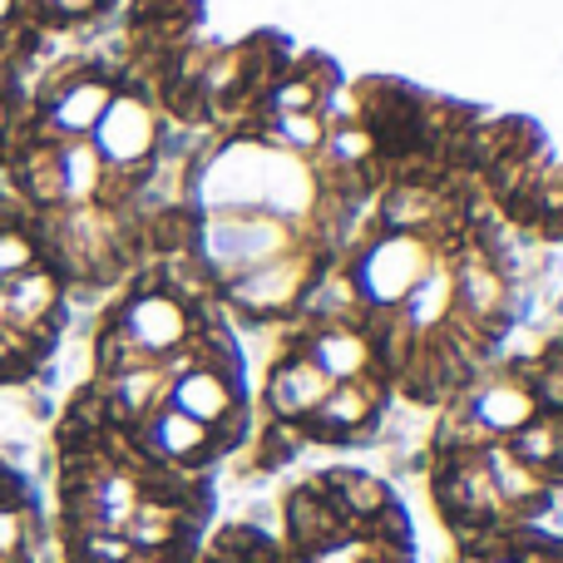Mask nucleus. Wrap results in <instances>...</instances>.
<instances>
[{
	"label": "nucleus",
	"mask_w": 563,
	"mask_h": 563,
	"mask_svg": "<svg viewBox=\"0 0 563 563\" xmlns=\"http://www.w3.org/2000/svg\"><path fill=\"white\" fill-rule=\"evenodd\" d=\"M0 563H40L35 495L5 460H0Z\"/></svg>",
	"instance_id": "9"
},
{
	"label": "nucleus",
	"mask_w": 563,
	"mask_h": 563,
	"mask_svg": "<svg viewBox=\"0 0 563 563\" xmlns=\"http://www.w3.org/2000/svg\"><path fill=\"white\" fill-rule=\"evenodd\" d=\"M291 247L287 223H277L273 213H218L203 228V257L218 273H247L282 257Z\"/></svg>",
	"instance_id": "5"
},
{
	"label": "nucleus",
	"mask_w": 563,
	"mask_h": 563,
	"mask_svg": "<svg viewBox=\"0 0 563 563\" xmlns=\"http://www.w3.org/2000/svg\"><path fill=\"white\" fill-rule=\"evenodd\" d=\"M273 134L282 144V154H311V148L327 144L331 124L317 114V109H301V114H273Z\"/></svg>",
	"instance_id": "15"
},
{
	"label": "nucleus",
	"mask_w": 563,
	"mask_h": 563,
	"mask_svg": "<svg viewBox=\"0 0 563 563\" xmlns=\"http://www.w3.org/2000/svg\"><path fill=\"white\" fill-rule=\"evenodd\" d=\"M430 208L435 203H430L426 188H396V198H390V223H400L406 233H416V228L430 218Z\"/></svg>",
	"instance_id": "16"
},
{
	"label": "nucleus",
	"mask_w": 563,
	"mask_h": 563,
	"mask_svg": "<svg viewBox=\"0 0 563 563\" xmlns=\"http://www.w3.org/2000/svg\"><path fill=\"white\" fill-rule=\"evenodd\" d=\"M109 331L124 336L129 346L144 351V356H164V351L184 346V341L194 336V311H188V301L174 297V291H139V297H129L124 307H119Z\"/></svg>",
	"instance_id": "7"
},
{
	"label": "nucleus",
	"mask_w": 563,
	"mask_h": 563,
	"mask_svg": "<svg viewBox=\"0 0 563 563\" xmlns=\"http://www.w3.org/2000/svg\"><path fill=\"white\" fill-rule=\"evenodd\" d=\"M233 291L247 311H282L301 291V263H287V253H282L263 267H247V273L233 277Z\"/></svg>",
	"instance_id": "13"
},
{
	"label": "nucleus",
	"mask_w": 563,
	"mask_h": 563,
	"mask_svg": "<svg viewBox=\"0 0 563 563\" xmlns=\"http://www.w3.org/2000/svg\"><path fill=\"white\" fill-rule=\"evenodd\" d=\"M85 139L95 144V154L104 158L109 174L124 184V178H134L139 168L154 158V148H158V114H154V104H148L144 95L114 89V99L104 104L99 124L89 129Z\"/></svg>",
	"instance_id": "4"
},
{
	"label": "nucleus",
	"mask_w": 563,
	"mask_h": 563,
	"mask_svg": "<svg viewBox=\"0 0 563 563\" xmlns=\"http://www.w3.org/2000/svg\"><path fill=\"white\" fill-rule=\"evenodd\" d=\"M430 263H435V257H430L426 238H416V233L380 238V243H371L356 263L361 301H366V307H400V301L410 297V287L426 277Z\"/></svg>",
	"instance_id": "6"
},
{
	"label": "nucleus",
	"mask_w": 563,
	"mask_h": 563,
	"mask_svg": "<svg viewBox=\"0 0 563 563\" xmlns=\"http://www.w3.org/2000/svg\"><path fill=\"white\" fill-rule=\"evenodd\" d=\"M208 485L124 435L89 390L59 426L65 563H198Z\"/></svg>",
	"instance_id": "1"
},
{
	"label": "nucleus",
	"mask_w": 563,
	"mask_h": 563,
	"mask_svg": "<svg viewBox=\"0 0 563 563\" xmlns=\"http://www.w3.org/2000/svg\"><path fill=\"white\" fill-rule=\"evenodd\" d=\"M450 321H455V273L445 263H430L426 277L400 301V327L410 336H430V331L450 327Z\"/></svg>",
	"instance_id": "12"
},
{
	"label": "nucleus",
	"mask_w": 563,
	"mask_h": 563,
	"mask_svg": "<svg viewBox=\"0 0 563 563\" xmlns=\"http://www.w3.org/2000/svg\"><path fill=\"white\" fill-rule=\"evenodd\" d=\"M331 390L336 386H331L307 356H287V361H277L273 380H267V410H273L282 426L307 430L311 416L321 410V400H327Z\"/></svg>",
	"instance_id": "8"
},
{
	"label": "nucleus",
	"mask_w": 563,
	"mask_h": 563,
	"mask_svg": "<svg viewBox=\"0 0 563 563\" xmlns=\"http://www.w3.org/2000/svg\"><path fill=\"white\" fill-rule=\"evenodd\" d=\"M203 563H287V554L257 529H228L213 549H208Z\"/></svg>",
	"instance_id": "14"
},
{
	"label": "nucleus",
	"mask_w": 563,
	"mask_h": 563,
	"mask_svg": "<svg viewBox=\"0 0 563 563\" xmlns=\"http://www.w3.org/2000/svg\"><path fill=\"white\" fill-rule=\"evenodd\" d=\"M287 563H416V549L380 479L327 470L287 499Z\"/></svg>",
	"instance_id": "2"
},
{
	"label": "nucleus",
	"mask_w": 563,
	"mask_h": 563,
	"mask_svg": "<svg viewBox=\"0 0 563 563\" xmlns=\"http://www.w3.org/2000/svg\"><path fill=\"white\" fill-rule=\"evenodd\" d=\"M307 361L331 380V386H341V380L371 376V366H376V346H371L366 331L336 321V327H327V331H317V336H311Z\"/></svg>",
	"instance_id": "10"
},
{
	"label": "nucleus",
	"mask_w": 563,
	"mask_h": 563,
	"mask_svg": "<svg viewBox=\"0 0 563 563\" xmlns=\"http://www.w3.org/2000/svg\"><path fill=\"white\" fill-rule=\"evenodd\" d=\"M65 273L40 223L0 188V386L30 380L65 331Z\"/></svg>",
	"instance_id": "3"
},
{
	"label": "nucleus",
	"mask_w": 563,
	"mask_h": 563,
	"mask_svg": "<svg viewBox=\"0 0 563 563\" xmlns=\"http://www.w3.org/2000/svg\"><path fill=\"white\" fill-rule=\"evenodd\" d=\"M460 563H563V544L534 534V529H525V525H509V529L470 534Z\"/></svg>",
	"instance_id": "11"
}]
</instances>
